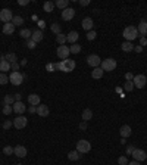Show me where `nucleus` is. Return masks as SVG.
I'll list each match as a JSON object with an SVG mask.
<instances>
[{
  "mask_svg": "<svg viewBox=\"0 0 147 165\" xmlns=\"http://www.w3.org/2000/svg\"><path fill=\"white\" fill-rule=\"evenodd\" d=\"M122 36H124L125 41H131V43H132V40H135V39L138 37V30H137V27L129 25V27H126V28L124 30Z\"/></svg>",
  "mask_w": 147,
  "mask_h": 165,
  "instance_id": "1",
  "label": "nucleus"
},
{
  "mask_svg": "<svg viewBox=\"0 0 147 165\" xmlns=\"http://www.w3.org/2000/svg\"><path fill=\"white\" fill-rule=\"evenodd\" d=\"M75 66H77V64L72 59H65L60 62V71H63V72H72L75 69Z\"/></svg>",
  "mask_w": 147,
  "mask_h": 165,
  "instance_id": "2",
  "label": "nucleus"
},
{
  "mask_svg": "<svg viewBox=\"0 0 147 165\" xmlns=\"http://www.w3.org/2000/svg\"><path fill=\"white\" fill-rule=\"evenodd\" d=\"M77 150H78L80 153H88V152L91 150L90 141H88V140H84V139L78 140V141H77Z\"/></svg>",
  "mask_w": 147,
  "mask_h": 165,
  "instance_id": "3",
  "label": "nucleus"
},
{
  "mask_svg": "<svg viewBox=\"0 0 147 165\" xmlns=\"http://www.w3.org/2000/svg\"><path fill=\"white\" fill-rule=\"evenodd\" d=\"M100 68L103 71H113L116 68V61L112 59V58H107V59H103L102 64H100Z\"/></svg>",
  "mask_w": 147,
  "mask_h": 165,
  "instance_id": "4",
  "label": "nucleus"
},
{
  "mask_svg": "<svg viewBox=\"0 0 147 165\" xmlns=\"http://www.w3.org/2000/svg\"><path fill=\"white\" fill-rule=\"evenodd\" d=\"M24 78H25V75L22 74V72H12L11 75H9V81L13 84V86H21L22 84V81H24Z\"/></svg>",
  "mask_w": 147,
  "mask_h": 165,
  "instance_id": "5",
  "label": "nucleus"
},
{
  "mask_svg": "<svg viewBox=\"0 0 147 165\" xmlns=\"http://www.w3.org/2000/svg\"><path fill=\"white\" fill-rule=\"evenodd\" d=\"M12 19H13V14H12L11 9L5 8V9L0 11V21H2V22L8 24V22H12Z\"/></svg>",
  "mask_w": 147,
  "mask_h": 165,
  "instance_id": "6",
  "label": "nucleus"
},
{
  "mask_svg": "<svg viewBox=\"0 0 147 165\" xmlns=\"http://www.w3.org/2000/svg\"><path fill=\"white\" fill-rule=\"evenodd\" d=\"M12 122H13V127H15L16 130H22V128H25V127H27V124H28V118H25V116L19 115V116H16Z\"/></svg>",
  "mask_w": 147,
  "mask_h": 165,
  "instance_id": "7",
  "label": "nucleus"
},
{
  "mask_svg": "<svg viewBox=\"0 0 147 165\" xmlns=\"http://www.w3.org/2000/svg\"><path fill=\"white\" fill-rule=\"evenodd\" d=\"M132 83H134V87H137V89H144V86L147 84V78H146V75L138 74V75L134 77Z\"/></svg>",
  "mask_w": 147,
  "mask_h": 165,
  "instance_id": "8",
  "label": "nucleus"
},
{
  "mask_svg": "<svg viewBox=\"0 0 147 165\" xmlns=\"http://www.w3.org/2000/svg\"><path fill=\"white\" fill-rule=\"evenodd\" d=\"M56 53H58V56L60 58V59H68V56L71 55V50H69V47H66V46H59L58 47V50H56Z\"/></svg>",
  "mask_w": 147,
  "mask_h": 165,
  "instance_id": "9",
  "label": "nucleus"
},
{
  "mask_svg": "<svg viewBox=\"0 0 147 165\" xmlns=\"http://www.w3.org/2000/svg\"><path fill=\"white\" fill-rule=\"evenodd\" d=\"M87 64H88L90 66H93V68H97V66H100L102 59H100V56H97V55H90V56L87 58Z\"/></svg>",
  "mask_w": 147,
  "mask_h": 165,
  "instance_id": "10",
  "label": "nucleus"
},
{
  "mask_svg": "<svg viewBox=\"0 0 147 165\" xmlns=\"http://www.w3.org/2000/svg\"><path fill=\"white\" fill-rule=\"evenodd\" d=\"M132 158H134V161L141 162V161H146V159H147V153H146L143 149H135V150L132 152Z\"/></svg>",
  "mask_w": 147,
  "mask_h": 165,
  "instance_id": "11",
  "label": "nucleus"
},
{
  "mask_svg": "<svg viewBox=\"0 0 147 165\" xmlns=\"http://www.w3.org/2000/svg\"><path fill=\"white\" fill-rule=\"evenodd\" d=\"M74 16H75V9L66 8V9L62 11V19H63V21H71Z\"/></svg>",
  "mask_w": 147,
  "mask_h": 165,
  "instance_id": "12",
  "label": "nucleus"
},
{
  "mask_svg": "<svg viewBox=\"0 0 147 165\" xmlns=\"http://www.w3.org/2000/svg\"><path fill=\"white\" fill-rule=\"evenodd\" d=\"M37 114H38V116H41V118H46V116H49V114H50V111H49V106H47V105H43V103H40V105L37 106Z\"/></svg>",
  "mask_w": 147,
  "mask_h": 165,
  "instance_id": "13",
  "label": "nucleus"
},
{
  "mask_svg": "<svg viewBox=\"0 0 147 165\" xmlns=\"http://www.w3.org/2000/svg\"><path fill=\"white\" fill-rule=\"evenodd\" d=\"M13 153L18 156V158H25L27 156V147L25 146H15L13 147Z\"/></svg>",
  "mask_w": 147,
  "mask_h": 165,
  "instance_id": "14",
  "label": "nucleus"
},
{
  "mask_svg": "<svg viewBox=\"0 0 147 165\" xmlns=\"http://www.w3.org/2000/svg\"><path fill=\"white\" fill-rule=\"evenodd\" d=\"M12 108H13V111H15V114H24L25 111H27V106L22 103V102H15L13 105H12Z\"/></svg>",
  "mask_w": 147,
  "mask_h": 165,
  "instance_id": "15",
  "label": "nucleus"
},
{
  "mask_svg": "<svg viewBox=\"0 0 147 165\" xmlns=\"http://www.w3.org/2000/svg\"><path fill=\"white\" fill-rule=\"evenodd\" d=\"M119 134H121V137L122 139H126V137H129L131 134H132V130H131V127L129 125H122L121 127V130H119Z\"/></svg>",
  "mask_w": 147,
  "mask_h": 165,
  "instance_id": "16",
  "label": "nucleus"
},
{
  "mask_svg": "<svg viewBox=\"0 0 147 165\" xmlns=\"http://www.w3.org/2000/svg\"><path fill=\"white\" fill-rule=\"evenodd\" d=\"M81 25H82V28H84L85 31H91V30H93V25H94V24H93V19L87 16V18H84V19H82Z\"/></svg>",
  "mask_w": 147,
  "mask_h": 165,
  "instance_id": "17",
  "label": "nucleus"
},
{
  "mask_svg": "<svg viewBox=\"0 0 147 165\" xmlns=\"http://www.w3.org/2000/svg\"><path fill=\"white\" fill-rule=\"evenodd\" d=\"M40 96L38 94H36V93H33V94H30L28 96V103L31 105V106H38L40 105Z\"/></svg>",
  "mask_w": 147,
  "mask_h": 165,
  "instance_id": "18",
  "label": "nucleus"
},
{
  "mask_svg": "<svg viewBox=\"0 0 147 165\" xmlns=\"http://www.w3.org/2000/svg\"><path fill=\"white\" fill-rule=\"evenodd\" d=\"M137 30H138V34L146 36L147 34V21L146 19H141L140 24H138V27H137Z\"/></svg>",
  "mask_w": 147,
  "mask_h": 165,
  "instance_id": "19",
  "label": "nucleus"
},
{
  "mask_svg": "<svg viewBox=\"0 0 147 165\" xmlns=\"http://www.w3.org/2000/svg\"><path fill=\"white\" fill-rule=\"evenodd\" d=\"M43 30H36V31H33V36H31V40L33 41H36V43H38V41H41L43 40Z\"/></svg>",
  "mask_w": 147,
  "mask_h": 165,
  "instance_id": "20",
  "label": "nucleus"
},
{
  "mask_svg": "<svg viewBox=\"0 0 147 165\" xmlns=\"http://www.w3.org/2000/svg\"><path fill=\"white\" fill-rule=\"evenodd\" d=\"M78 37H80V34H78L77 31H71V33L66 36V41L71 43V44H75L77 40H78Z\"/></svg>",
  "mask_w": 147,
  "mask_h": 165,
  "instance_id": "21",
  "label": "nucleus"
},
{
  "mask_svg": "<svg viewBox=\"0 0 147 165\" xmlns=\"http://www.w3.org/2000/svg\"><path fill=\"white\" fill-rule=\"evenodd\" d=\"M15 33V25L12 22H8V24H3V34H13Z\"/></svg>",
  "mask_w": 147,
  "mask_h": 165,
  "instance_id": "22",
  "label": "nucleus"
},
{
  "mask_svg": "<svg viewBox=\"0 0 147 165\" xmlns=\"http://www.w3.org/2000/svg\"><path fill=\"white\" fill-rule=\"evenodd\" d=\"M103 69L100 68V66H97V68H93V71H91V77L94 78V80H99V78H102L103 77Z\"/></svg>",
  "mask_w": 147,
  "mask_h": 165,
  "instance_id": "23",
  "label": "nucleus"
},
{
  "mask_svg": "<svg viewBox=\"0 0 147 165\" xmlns=\"http://www.w3.org/2000/svg\"><path fill=\"white\" fill-rule=\"evenodd\" d=\"M9 69H11V64H9L8 61H5V56H2V61H0V71L5 74V72L9 71Z\"/></svg>",
  "mask_w": 147,
  "mask_h": 165,
  "instance_id": "24",
  "label": "nucleus"
},
{
  "mask_svg": "<svg viewBox=\"0 0 147 165\" xmlns=\"http://www.w3.org/2000/svg\"><path fill=\"white\" fill-rule=\"evenodd\" d=\"M91 118H93V111H91V109H88V108H87V109H84V111H82V121H85V122H87V121H90Z\"/></svg>",
  "mask_w": 147,
  "mask_h": 165,
  "instance_id": "25",
  "label": "nucleus"
},
{
  "mask_svg": "<svg viewBox=\"0 0 147 165\" xmlns=\"http://www.w3.org/2000/svg\"><path fill=\"white\" fill-rule=\"evenodd\" d=\"M121 49H122L124 52H132V50H134V46H132L131 41H124V43L121 44Z\"/></svg>",
  "mask_w": 147,
  "mask_h": 165,
  "instance_id": "26",
  "label": "nucleus"
},
{
  "mask_svg": "<svg viewBox=\"0 0 147 165\" xmlns=\"http://www.w3.org/2000/svg\"><path fill=\"white\" fill-rule=\"evenodd\" d=\"M80 156H81V153H80L78 150H71V152L68 153L69 161H78V159H80Z\"/></svg>",
  "mask_w": 147,
  "mask_h": 165,
  "instance_id": "27",
  "label": "nucleus"
},
{
  "mask_svg": "<svg viewBox=\"0 0 147 165\" xmlns=\"http://www.w3.org/2000/svg\"><path fill=\"white\" fill-rule=\"evenodd\" d=\"M43 9H44V12L50 14V12H53V9H55V3H52V2H46V3L43 5Z\"/></svg>",
  "mask_w": 147,
  "mask_h": 165,
  "instance_id": "28",
  "label": "nucleus"
},
{
  "mask_svg": "<svg viewBox=\"0 0 147 165\" xmlns=\"http://www.w3.org/2000/svg\"><path fill=\"white\" fill-rule=\"evenodd\" d=\"M19 34H21V37H22V39L30 40V39H31V36H33V31L27 28V30H21V33H19Z\"/></svg>",
  "mask_w": 147,
  "mask_h": 165,
  "instance_id": "29",
  "label": "nucleus"
},
{
  "mask_svg": "<svg viewBox=\"0 0 147 165\" xmlns=\"http://www.w3.org/2000/svg\"><path fill=\"white\" fill-rule=\"evenodd\" d=\"M5 61H8L9 64H15L18 61V58L15 53H8V55H5Z\"/></svg>",
  "mask_w": 147,
  "mask_h": 165,
  "instance_id": "30",
  "label": "nucleus"
},
{
  "mask_svg": "<svg viewBox=\"0 0 147 165\" xmlns=\"http://www.w3.org/2000/svg\"><path fill=\"white\" fill-rule=\"evenodd\" d=\"M56 41L59 43V46H65V43H66V36L62 34V33L58 34V36H56Z\"/></svg>",
  "mask_w": 147,
  "mask_h": 165,
  "instance_id": "31",
  "label": "nucleus"
},
{
  "mask_svg": "<svg viewBox=\"0 0 147 165\" xmlns=\"http://www.w3.org/2000/svg\"><path fill=\"white\" fill-rule=\"evenodd\" d=\"M55 5H56L58 8H60V9L63 11V9H66V8H68L69 2H68V0H58V2H56Z\"/></svg>",
  "mask_w": 147,
  "mask_h": 165,
  "instance_id": "32",
  "label": "nucleus"
},
{
  "mask_svg": "<svg viewBox=\"0 0 147 165\" xmlns=\"http://www.w3.org/2000/svg\"><path fill=\"white\" fill-rule=\"evenodd\" d=\"M69 50H71V53L77 55V53H80V52H81V46H80L78 43H75V44H71V46H69Z\"/></svg>",
  "mask_w": 147,
  "mask_h": 165,
  "instance_id": "33",
  "label": "nucleus"
},
{
  "mask_svg": "<svg viewBox=\"0 0 147 165\" xmlns=\"http://www.w3.org/2000/svg\"><path fill=\"white\" fill-rule=\"evenodd\" d=\"M12 24H13L15 27H19V25H22V24H24V18H22V16H13Z\"/></svg>",
  "mask_w": 147,
  "mask_h": 165,
  "instance_id": "34",
  "label": "nucleus"
},
{
  "mask_svg": "<svg viewBox=\"0 0 147 165\" xmlns=\"http://www.w3.org/2000/svg\"><path fill=\"white\" fill-rule=\"evenodd\" d=\"M50 31H52V33H55L56 36H58V34H60V24H58V22L52 24V27H50Z\"/></svg>",
  "mask_w": 147,
  "mask_h": 165,
  "instance_id": "35",
  "label": "nucleus"
},
{
  "mask_svg": "<svg viewBox=\"0 0 147 165\" xmlns=\"http://www.w3.org/2000/svg\"><path fill=\"white\" fill-rule=\"evenodd\" d=\"M3 102H5V105H13L15 103V97L12 94H6L5 99H3Z\"/></svg>",
  "mask_w": 147,
  "mask_h": 165,
  "instance_id": "36",
  "label": "nucleus"
},
{
  "mask_svg": "<svg viewBox=\"0 0 147 165\" xmlns=\"http://www.w3.org/2000/svg\"><path fill=\"white\" fill-rule=\"evenodd\" d=\"M12 112H13L12 105H5V106H3V114H5V115H11Z\"/></svg>",
  "mask_w": 147,
  "mask_h": 165,
  "instance_id": "37",
  "label": "nucleus"
},
{
  "mask_svg": "<svg viewBox=\"0 0 147 165\" xmlns=\"http://www.w3.org/2000/svg\"><path fill=\"white\" fill-rule=\"evenodd\" d=\"M3 153H5L6 156L13 155V147H12V146H5V147H3Z\"/></svg>",
  "mask_w": 147,
  "mask_h": 165,
  "instance_id": "38",
  "label": "nucleus"
},
{
  "mask_svg": "<svg viewBox=\"0 0 147 165\" xmlns=\"http://www.w3.org/2000/svg\"><path fill=\"white\" fill-rule=\"evenodd\" d=\"M8 81H9V77L6 75V74H0V84L2 86H5V84H8Z\"/></svg>",
  "mask_w": 147,
  "mask_h": 165,
  "instance_id": "39",
  "label": "nucleus"
},
{
  "mask_svg": "<svg viewBox=\"0 0 147 165\" xmlns=\"http://www.w3.org/2000/svg\"><path fill=\"white\" fill-rule=\"evenodd\" d=\"M124 89H125L126 91H132V89H134V83H132V81H126L125 86H124Z\"/></svg>",
  "mask_w": 147,
  "mask_h": 165,
  "instance_id": "40",
  "label": "nucleus"
},
{
  "mask_svg": "<svg viewBox=\"0 0 147 165\" xmlns=\"http://www.w3.org/2000/svg\"><path fill=\"white\" fill-rule=\"evenodd\" d=\"M96 36H97V34H96V31H93V30H91V31H88V33H87V39H88V40H90V41H93V40H94V39H96Z\"/></svg>",
  "mask_w": 147,
  "mask_h": 165,
  "instance_id": "41",
  "label": "nucleus"
},
{
  "mask_svg": "<svg viewBox=\"0 0 147 165\" xmlns=\"http://www.w3.org/2000/svg\"><path fill=\"white\" fill-rule=\"evenodd\" d=\"M118 164H119V165H128V159H126L125 156H119V158H118Z\"/></svg>",
  "mask_w": 147,
  "mask_h": 165,
  "instance_id": "42",
  "label": "nucleus"
},
{
  "mask_svg": "<svg viewBox=\"0 0 147 165\" xmlns=\"http://www.w3.org/2000/svg\"><path fill=\"white\" fill-rule=\"evenodd\" d=\"M36 44H37V43H36V41H33L31 39H30V40H27V47H28V49H36Z\"/></svg>",
  "mask_w": 147,
  "mask_h": 165,
  "instance_id": "43",
  "label": "nucleus"
},
{
  "mask_svg": "<svg viewBox=\"0 0 147 165\" xmlns=\"http://www.w3.org/2000/svg\"><path fill=\"white\" fill-rule=\"evenodd\" d=\"M12 125H13L12 121H5V122H3V128H5V130H9Z\"/></svg>",
  "mask_w": 147,
  "mask_h": 165,
  "instance_id": "44",
  "label": "nucleus"
},
{
  "mask_svg": "<svg viewBox=\"0 0 147 165\" xmlns=\"http://www.w3.org/2000/svg\"><path fill=\"white\" fill-rule=\"evenodd\" d=\"M11 68L13 69V72H18V71H19V64H18V62H15V64H11Z\"/></svg>",
  "mask_w": 147,
  "mask_h": 165,
  "instance_id": "45",
  "label": "nucleus"
},
{
  "mask_svg": "<svg viewBox=\"0 0 147 165\" xmlns=\"http://www.w3.org/2000/svg\"><path fill=\"white\" fill-rule=\"evenodd\" d=\"M46 69H47L49 72H53V71H55V65H53V64H47V65H46Z\"/></svg>",
  "mask_w": 147,
  "mask_h": 165,
  "instance_id": "46",
  "label": "nucleus"
},
{
  "mask_svg": "<svg viewBox=\"0 0 147 165\" xmlns=\"http://www.w3.org/2000/svg\"><path fill=\"white\" fill-rule=\"evenodd\" d=\"M135 150V147L134 146H128L126 147V155H132V152Z\"/></svg>",
  "mask_w": 147,
  "mask_h": 165,
  "instance_id": "47",
  "label": "nucleus"
},
{
  "mask_svg": "<svg viewBox=\"0 0 147 165\" xmlns=\"http://www.w3.org/2000/svg\"><path fill=\"white\" fill-rule=\"evenodd\" d=\"M125 78H126V81H132V80H134V77H132L131 72H126V74H125Z\"/></svg>",
  "mask_w": 147,
  "mask_h": 165,
  "instance_id": "48",
  "label": "nucleus"
},
{
  "mask_svg": "<svg viewBox=\"0 0 147 165\" xmlns=\"http://www.w3.org/2000/svg\"><path fill=\"white\" fill-rule=\"evenodd\" d=\"M28 112L30 114H37V106H30L28 108Z\"/></svg>",
  "mask_w": 147,
  "mask_h": 165,
  "instance_id": "49",
  "label": "nucleus"
},
{
  "mask_svg": "<svg viewBox=\"0 0 147 165\" xmlns=\"http://www.w3.org/2000/svg\"><path fill=\"white\" fill-rule=\"evenodd\" d=\"M80 130H82V131L87 130V122H85V121H82V122L80 124Z\"/></svg>",
  "mask_w": 147,
  "mask_h": 165,
  "instance_id": "50",
  "label": "nucleus"
},
{
  "mask_svg": "<svg viewBox=\"0 0 147 165\" xmlns=\"http://www.w3.org/2000/svg\"><path fill=\"white\" fill-rule=\"evenodd\" d=\"M13 97H15V102H21V99H22V94H21V93H16Z\"/></svg>",
  "mask_w": 147,
  "mask_h": 165,
  "instance_id": "51",
  "label": "nucleus"
},
{
  "mask_svg": "<svg viewBox=\"0 0 147 165\" xmlns=\"http://www.w3.org/2000/svg\"><path fill=\"white\" fill-rule=\"evenodd\" d=\"M140 43H141V47H143V46H147V39H146V37H141V39H140Z\"/></svg>",
  "mask_w": 147,
  "mask_h": 165,
  "instance_id": "52",
  "label": "nucleus"
},
{
  "mask_svg": "<svg viewBox=\"0 0 147 165\" xmlns=\"http://www.w3.org/2000/svg\"><path fill=\"white\" fill-rule=\"evenodd\" d=\"M21 6H27L28 3H30V0H19V2H18Z\"/></svg>",
  "mask_w": 147,
  "mask_h": 165,
  "instance_id": "53",
  "label": "nucleus"
},
{
  "mask_svg": "<svg viewBox=\"0 0 147 165\" xmlns=\"http://www.w3.org/2000/svg\"><path fill=\"white\" fill-rule=\"evenodd\" d=\"M80 5H81V6H88V5H90V0H81Z\"/></svg>",
  "mask_w": 147,
  "mask_h": 165,
  "instance_id": "54",
  "label": "nucleus"
},
{
  "mask_svg": "<svg viewBox=\"0 0 147 165\" xmlns=\"http://www.w3.org/2000/svg\"><path fill=\"white\" fill-rule=\"evenodd\" d=\"M134 50H135L137 53H141V50H143V47H141V46H134Z\"/></svg>",
  "mask_w": 147,
  "mask_h": 165,
  "instance_id": "55",
  "label": "nucleus"
},
{
  "mask_svg": "<svg viewBox=\"0 0 147 165\" xmlns=\"http://www.w3.org/2000/svg\"><path fill=\"white\" fill-rule=\"evenodd\" d=\"M128 165H141L138 161H131V162H128Z\"/></svg>",
  "mask_w": 147,
  "mask_h": 165,
  "instance_id": "56",
  "label": "nucleus"
},
{
  "mask_svg": "<svg viewBox=\"0 0 147 165\" xmlns=\"http://www.w3.org/2000/svg\"><path fill=\"white\" fill-rule=\"evenodd\" d=\"M38 24H40V27H41V28H44V21H40Z\"/></svg>",
  "mask_w": 147,
  "mask_h": 165,
  "instance_id": "57",
  "label": "nucleus"
},
{
  "mask_svg": "<svg viewBox=\"0 0 147 165\" xmlns=\"http://www.w3.org/2000/svg\"><path fill=\"white\" fill-rule=\"evenodd\" d=\"M15 165H22V164H15Z\"/></svg>",
  "mask_w": 147,
  "mask_h": 165,
  "instance_id": "58",
  "label": "nucleus"
},
{
  "mask_svg": "<svg viewBox=\"0 0 147 165\" xmlns=\"http://www.w3.org/2000/svg\"><path fill=\"white\" fill-rule=\"evenodd\" d=\"M146 21H147V19H146Z\"/></svg>",
  "mask_w": 147,
  "mask_h": 165,
  "instance_id": "59",
  "label": "nucleus"
}]
</instances>
